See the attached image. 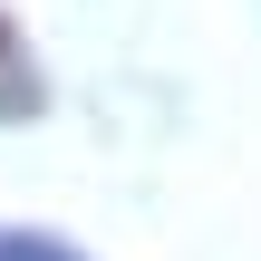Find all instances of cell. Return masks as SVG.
I'll use <instances>...</instances> for the list:
<instances>
[{
    "instance_id": "1",
    "label": "cell",
    "mask_w": 261,
    "mask_h": 261,
    "mask_svg": "<svg viewBox=\"0 0 261 261\" xmlns=\"http://www.w3.org/2000/svg\"><path fill=\"white\" fill-rule=\"evenodd\" d=\"M0 107H39V87L19 77V48H10V19H0Z\"/></svg>"
},
{
    "instance_id": "2",
    "label": "cell",
    "mask_w": 261,
    "mask_h": 261,
    "mask_svg": "<svg viewBox=\"0 0 261 261\" xmlns=\"http://www.w3.org/2000/svg\"><path fill=\"white\" fill-rule=\"evenodd\" d=\"M0 261H68V252H48V242H0Z\"/></svg>"
}]
</instances>
